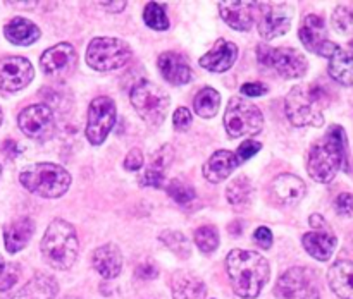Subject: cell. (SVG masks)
<instances>
[{"instance_id":"cell-3","label":"cell","mask_w":353,"mask_h":299,"mask_svg":"<svg viewBox=\"0 0 353 299\" xmlns=\"http://www.w3.org/2000/svg\"><path fill=\"white\" fill-rule=\"evenodd\" d=\"M326 86L300 85L293 86L286 95L285 110L290 122L296 127H321L324 124V109L330 105Z\"/></svg>"},{"instance_id":"cell-14","label":"cell","mask_w":353,"mask_h":299,"mask_svg":"<svg viewBox=\"0 0 353 299\" xmlns=\"http://www.w3.org/2000/svg\"><path fill=\"white\" fill-rule=\"evenodd\" d=\"M34 69L26 57L7 55L0 58V89L16 93L26 88L33 81Z\"/></svg>"},{"instance_id":"cell-33","label":"cell","mask_w":353,"mask_h":299,"mask_svg":"<svg viewBox=\"0 0 353 299\" xmlns=\"http://www.w3.org/2000/svg\"><path fill=\"white\" fill-rule=\"evenodd\" d=\"M159 239H161L162 244H165L171 253H174L176 256L181 258V260H186L192 254V244H190L188 237L185 236L179 230H172V229H165L159 234Z\"/></svg>"},{"instance_id":"cell-27","label":"cell","mask_w":353,"mask_h":299,"mask_svg":"<svg viewBox=\"0 0 353 299\" xmlns=\"http://www.w3.org/2000/svg\"><path fill=\"white\" fill-rule=\"evenodd\" d=\"M327 282L338 298L353 299V261H336L327 272Z\"/></svg>"},{"instance_id":"cell-38","label":"cell","mask_w":353,"mask_h":299,"mask_svg":"<svg viewBox=\"0 0 353 299\" xmlns=\"http://www.w3.org/2000/svg\"><path fill=\"white\" fill-rule=\"evenodd\" d=\"M19 265L16 263H10L6 265L3 272L0 274V292H6L9 289H12L16 285V282L19 280Z\"/></svg>"},{"instance_id":"cell-49","label":"cell","mask_w":353,"mask_h":299,"mask_svg":"<svg viewBox=\"0 0 353 299\" xmlns=\"http://www.w3.org/2000/svg\"><path fill=\"white\" fill-rule=\"evenodd\" d=\"M228 230H230L231 234H234V236H238V234L241 232V222H240V220H236V222L231 223L230 229H228Z\"/></svg>"},{"instance_id":"cell-42","label":"cell","mask_w":353,"mask_h":299,"mask_svg":"<svg viewBox=\"0 0 353 299\" xmlns=\"http://www.w3.org/2000/svg\"><path fill=\"white\" fill-rule=\"evenodd\" d=\"M334 208L340 215H352L353 213V195L352 192H341L334 199Z\"/></svg>"},{"instance_id":"cell-21","label":"cell","mask_w":353,"mask_h":299,"mask_svg":"<svg viewBox=\"0 0 353 299\" xmlns=\"http://www.w3.org/2000/svg\"><path fill=\"white\" fill-rule=\"evenodd\" d=\"M172 299H205L207 285L193 272L179 270L171 280Z\"/></svg>"},{"instance_id":"cell-35","label":"cell","mask_w":353,"mask_h":299,"mask_svg":"<svg viewBox=\"0 0 353 299\" xmlns=\"http://www.w3.org/2000/svg\"><path fill=\"white\" fill-rule=\"evenodd\" d=\"M143 19L148 27L155 31H165L169 27V17L165 9L157 2H148L143 9Z\"/></svg>"},{"instance_id":"cell-19","label":"cell","mask_w":353,"mask_h":299,"mask_svg":"<svg viewBox=\"0 0 353 299\" xmlns=\"http://www.w3.org/2000/svg\"><path fill=\"white\" fill-rule=\"evenodd\" d=\"M238 58V47L224 38L217 40L214 47L200 57V65L210 72H226L234 65Z\"/></svg>"},{"instance_id":"cell-32","label":"cell","mask_w":353,"mask_h":299,"mask_svg":"<svg viewBox=\"0 0 353 299\" xmlns=\"http://www.w3.org/2000/svg\"><path fill=\"white\" fill-rule=\"evenodd\" d=\"M252 196H254V186H252L250 179L245 177V175L233 179V181L228 184L226 198L228 201H230V205H233L234 208L248 206V203L252 201Z\"/></svg>"},{"instance_id":"cell-39","label":"cell","mask_w":353,"mask_h":299,"mask_svg":"<svg viewBox=\"0 0 353 299\" xmlns=\"http://www.w3.org/2000/svg\"><path fill=\"white\" fill-rule=\"evenodd\" d=\"M261 150H262V143H259V141H254V140H248L238 146V150L234 151V155H236V158L240 160V164H243V162L250 160V158L254 157V155H257Z\"/></svg>"},{"instance_id":"cell-30","label":"cell","mask_w":353,"mask_h":299,"mask_svg":"<svg viewBox=\"0 0 353 299\" xmlns=\"http://www.w3.org/2000/svg\"><path fill=\"white\" fill-rule=\"evenodd\" d=\"M330 76L336 82L343 86H353V52L338 48L330 57V65H327Z\"/></svg>"},{"instance_id":"cell-2","label":"cell","mask_w":353,"mask_h":299,"mask_svg":"<svg viewBox=\"0 0 353 299\" xmlns=\"http://www.w3.org/2000/svg\"><path fill=\"white\" fill-rule=\"evenodd\" d=\"M226 272L233 291L245 299L257 298L271 275L269 261L261 253L250 250L230 251L226 256Z\"/></svg>"},{"instance_id":"cell-44","label":"cell","mask_w":353,"mask_h":299,"mask_svg":"<svg viewBox=\"0 0 353 299\" xmlns=\"http://www.w3.org/2000/svg\"><path fill=\"white\" fill-rule=\"evenodd\" d=\"M268 91H269L268 85H264V82H259V81L245 82V85L241 86V93H243L245 96H252V98H257V96L265 95Z\"/></svg>"},{"instance_id":"cell-4","label":"cell","mask_w":353,"mask_h":299,"mask_svg":"<svg viewBox=\"0 0 353 299\" xmlns=\"http://www.w3.org/2000/svg\"><path fill=\"white\" fill-rule=\"evenodd\" d=\"M79 241L76 229L64 219H54L41 239V254L55 270H68L78 258Z\"/></svg>"},{"instance_id":"cell-51","label":"cell","mask_w":353,"mask_h":299,"mask_svg":"<svg viewBox=\"0 0 353 299\" xmlns=\"http://www.w3.org/2000/svg\"><path fill=\"white\" fill-rule=\"evenodd\" d=\"M64 299H81V298H76V296H68V298H64Z\"/></svg>"},{"instance_id":"cell-45","label":"cell","mask_w":353,"mask_h":299,"mask_svg":"<svg viewBox=\"0 0 353 299\" xmlns=\"http://www.w3.org/2000/svg\"><path fill=\"white\" fill-rule=\"evenodd\" d=\"M134 275H137V278H140V280H154L159 275V270L155 265L141 263L138 265V268L134 270Z\"/></svg>"},{"instance_id":"cell-40","label":"cell","mask_w":353,"mask_h":299,"mask_svg":"<svg viewBox=\"0 0 353 299\" xmlns=\"http://www.w3.org/2000/svg\"><path fill=\"white\" fill-rule=\"evenodd\" d=\"M192 122L193 115L186 107H179L174 112V115H172V124H174L176 131H179V133H185V131L192 126Z\"/></svg>"},{"instance_id":"cell-47","label":"cell","mask_w":353,"mask_h":299,"mask_svg":"<svg viewBox=\"0 0 353 299\" xmlns=\"http://www.w3.org/2000/svg\"><path fill=\"white\" fill-rule=\"evenodd\" d=\"M309 223H310V227H312V230L331 229V227L327 225L326 220H324V217L319 215V213H314V215H310L309 217Z\"/></svg>"},{"instance_id":"cell-6","label":"cell","mask_w":353,"mask_h":299,"mask_svg":"<svg viewBox=\"0 0 353 299\" xmlns=\"http://www.w3.org/2000/svg\"><path fill=\"white\" fill-rule=\"evenodd\" d=\"M131 58H133V50L121 38H93L86 48V62L90 67L99 72L117 71L130 64Z\"/></svg>"},{"instance_id":"cell-7","label":"cell","mask_w":353,"mask_h":299,"mask_svg":"<svg viewBox=\"0 0 353 299\" xmlns=\"http://www.w3.org/2000/svg\"><path fill=\"white\" fill-rule=\"evenodd\" d=\"M130 100L140 119L145 120L148 126H161L171 105L168 93L150 81H141L134 85L130 93Z\"/></svg>"},{"instance_id":"cell-43","label":"cell","mask_w":353,"mask_h":299,"mask_svg":"<svg viewBox=\"0 0 353 299\" xmlns=\"http://www.w3.org/2000/svg\"><path fill=\"white\" fill-rule=\"evenodd\" d=\"M254 241L262 250H269L272 246V232L269 227H259L254 232Z\"/></svg>"},{"instance_id":"cell-11","label":"cell","mask_w":353,"mask_h":299,"mask_svg":"<svg viewBox=\"0 0 353 299\" xmlns=\"http://www.w3.org/2000/svg\"><path fill=\"white\" fill-rule=\"evenodd\" d=\"M117 112L116 103L109 96H97L88 107V119H86V137L92 144L99 146L112 131L116 124Z\"/></svg>"},{"instance_id":"cell-16","label":"cell","mask_w":353,"mask_h":299,"mask_svg":"<svg viewBox=\"0 0 353 299\" xmlns=\"http://www.w3.org/2000/svg\"><path fill=\"white\" fill-rule=\"evenodd\" d=\"M307 186L293 174H279L271 182V196L278 205L295 206L305 198Z\"/></svg>"},{"instance_id":"cell-34","label":"cell","mask_w":353,"mask_h":299,"mask_svg":"<svg viewBox=\"0 0 353 299\" xmlns=\"http://www.w3.org/2000/svg\"><path fill=\"white\" fill-rule=\"evenodd\" d=\"M193 241L202 253L210 254L219 246V230L214 225H200L193 234Z\"/></svg>"},{"instance_id":"cell-18","label":"cell","mask_w":353,"mask_h":299,"mask_svg":"<svg viewBox=\"0 0 353 299\" xmlns=\"http://www.w3.org/2000/svg\"><path fill=\"white\" fill-rule=\"evenodd\" d=\"M157 65L165 81L174 86L188 85L193 79L192 65L188 64L185 55H181L179 52H164V54H161Z\"/></svg>"},{"instance_id":"cell-15","label":"cell","mask_w":353,"mask_h":299,"mask_svg":"<svg viewBox=\"0 0 353 299\" xmlns=\"http://www.w3.org/2000/svg\"><path fill=\"white\" fill-rule=\"evenodd\" d=\"M76 64H78L76 48L65 41L47 48L40 57L41 69L45 74L52 76V78H65L74 71Z\"/></svg>"},{"instance_id":"cell-17","label":"cell","mask_w":353,"mask_h":299,"mask_svg":"<svg viewBox=\"0 0 353 299\" xmlns=\"http://www.w3.org/2000/svg\"><path fill=\"white\" fill-rule=\"evenodd\" d=\"M219 14L224 23L236 31H248L257 21L259 3L219 2Z\"/></svg>"},{"instance_id":"cell-5","label":"cell","mask_w":353,"mask_h":299,"mask_svg":"<svg viewBox=\"0 0 353 299\" xmlns=\"http://www.w3.org/2000/svg\"><path fill=\"white\" fill-rule=\"evenodd\" d=\"M19 182L24 189L40 198L55 199L68 192L71 186V174L61 165L43 162L24 168L19 174Z\"/></svg>"},{"instance_id":"cell-25","label":"cell","mask_w":353,"mask_h":299,"mask_svg":"<svg viewBox=\"0 0 353 299\" xmlns=\"http://www.w3.org/2000/svg\"><path fill=\"white\" fill-rule=\"evenodd\" d=\"M172 157H174V151L168 144L162 146L159 151H155L152 155L150 165L140 177V184L145 186V188H162V186H165V168L171 164Z\"/></svg>"},{"instance_id":"cell-10","label":"cell","mask_w":353,"mask_h":299,"mask_svg":"<svg viewBox=\"0 0 353 299\" xmlns=\"http://www.w3.org/2000/svg\"><path fill=\"white\" fill-rule=\"evenodd\" d=\"M257 57L262 64L272 67L285 79L302 78L309 71V62H307L305 55L295 48H272L269 45H259Z\"/></svg>"},{"instance_id":"cell-46","label":"cell","mask_w":353,"mask_h":299,"mask_svg":"<svg viewBox=\"0 0 353 299\" xmlns=\"http://www.w3.org/2000/svg\"><path fill=\"white\" fill-rule=\"evenodd\" d=\"M2 151L7 158H16L19 155V146L14 140H6L2 144Z\"/></svg>"},{"instance_id":"cell-12","label":"cell","mask_w":353,"mask_h":299,"mask_svg":"<svg viewBox=\"0 0 353 299\" xmlns=\"http://www.w3.org/2000/svg\"><path fill=\"white\" fill-rule=\"evenodd\" d=\"M293 9L288 3H259L257 30L264 40L283 36L292 26Z\"/></svg>"},{"instance_id":"cell-22","label":"cell","mask_w":353,"mask_h":299,"mask_svg":"<svg viewBox=\"0 0 353 299\" xmlns=\"http://www.w3.org/2000/svg\"><path fill=\"white\" fill-rule=\"evenodd\" d=\"M93 268L102 275L103 278L110 280V278H116L117 275L123 270V254H121V250L116 246V244H103V246H99L95 251H93L92 256Z\"/></svg>"},{"instance_id":"cell-50","label":"cell","mask_w":353,"mask_h":299,"mask_svg":"<svg viewBox=\"0 0 353 299\" xmlns=\"http://www.w3.org/2000/svg\"><path fill=\"white\" fill-rule=\"evenodd\" d=\"M3 268H6V261H3V258L0 256V274L3 272Z\"/></svg>"},{"instance_id":"cell-13","label":"cell","mask_w":353,"mask_h":299,"mask_svg":"<svg viewBox=\"0 0 353 299\" xmlns=\"http://www.w3.org/2000/svg\"><path fill=\"white\" fill-rule=\"evenodd\" d=\"M19 129L33 140H45L52 134L55 126L54 109L47 103H34L21 110L17 117Z\"/></svg>"},{"instance_id":"cell-48","label":"cell","mask_w":353,"mask_h":299,"mask_svg":"<svg viewBox=\"0 0 353 299\" xmlns=\"http://www.w3.org/2000/svg\"><path fill=\"white\" fill-rule=\"evenodd\" d=\"M102 7L109 12H121L126 7V2H102Z\"/></svg>"},{"instance_id":"cell-53","label":"cell","mask_w":353,"mask_h":299,"mask_svg":"<svg viewBox=\"0 0 353 299\" xmlns=\"http://www.w3.org/2000/svg\"><path fill=\"white\" fill-rule=\"evenodd\" d=\"M0 175H2V167H0Z\"/></svg>"},{"instance_id":"cell-36","label":"cell","mask_w":353,"mask_h":299,"mask_svg":"<svg viewBox=\"0 0 353 299\" xmlns=\"http://www.w3.org/2000/svg\"><path fill=\"white\" fill-rule=\"evenodd\" d=\"M165 191H168L169 198H172V201H176L178 205H186V203L193 201L196 198V192L193 189V186L181 181V179H172V181H169L165 184Z\"/></svg>"},{"instance_id":"cell-9","label":"cell","mask_w":353,"mask_h":299,"mask_svg":"<svg viewBox=\"0 0 353 299\" xmlns=\"http://www.w3.org/2000/svg\"><path fill=\"white\" fill-rule=\"evenodd\" d=\"M278 299H321V285L316 272L307 267H293L274 285Z\"/></svg>"},{"instance_id":"cell-52","label":"cell","mask_w":353,"mask_h":299,"mask_svg":"<svg viewBox=\"0 0 353 299\" xmlns=\"http://www.w3.org/2000/svg\"><path fill=\"white\" fill-rule=\"evenodd\" d=\"M2 120H3V113H2V109H0V124H2Z\"/></svg>"},{"instance_id":"cell-37","label":"cell","mask_w":353,"mask_h":299,"mask_svg":"<svg viewBox=\"0 0 353 299\" xmlns=\"http://www.w3.org/2000/svg\"><path fill=\"white\" fill-rule=\"evenodd\" d=\"M333 27L341 34H353V3H340L333 12Z\"/></svg>"},{"instance_id":"cell-31","label":"cell","mask_w":353,"mask_h":299,"mask_svg":"<svg viewBox=\"0 0 353 299\" xmlns=\"http://www.w3.org/2000/svg\"><path fill=\"white\" fill-rule=\"evenodd\" d=\"M221 107V95L217 93V89L205 86L203 89H200L199 93L193 98V109H195L196 115H200L202 119H212L217 115Z\"/></svg>"},{"instance_id":"cell-20","label":"cell","mask_w":353,"mask_h":299,"mask_svg":"<svg viewBox=\"0 0 353 299\" xmlns=\"http://www.w3.org/2000/svg\"><path fill=\"white\" fill-rule=\"evenodd\" d=\"M238 165H240V160L236 158L234 151H214V153L207 158L205 164H203V177L209 182H212V184H217V182L230 177V175L236 170Z\"/></svg>"},{"instance_id":"cell-8","label":"cell","mask_w":353,"mask_h":299,"mask_svg":"<svg viewBox=\"0 0 353 299\" xmlns=\"http://www.w3.org/2000/svg\"><path fill=\"white\" fill-rule=\"evenodd\" d=\"M224 127L228 136L236 140L243 136H255L264 127V115L255 103L233 96L224 112Z\"/></svg>"},{"instance_id":"cell-24","label":"cell","mask_w":353,"mask_h":299,"mask_svg":"<svg viewBox=\"0 0 353 299\" xmlns=\"http://www.w3.org/2000/svg\"><path fill=\"white\" fill-rule=\"evenodd\" d=\"M34 234V222L30 217H21L3 227V243L9 253L24 250Z\"/></svg>"},{"instance_id":"cell-26","label":"cell","mask_w":353,"mask_h":299,"mask_svg":"<svg viewBox=\"0 0 353 299\" xmlns=\"http://www.w3.org/2000/svg\"><path fill=\"white\" fill-rule=\"evenodd\" d=\"M299 38L307 50L317 54L321 45L327 40V27L326 21L319 14H309L303 17L299 30Z\"/></svg>"},{"instance_id":"cell-29","label":"cell","mask_w":353,"mask_h":299,"mask_svg":"<svg viewBox=\"0 0 353 299\" xmlns=\"http://www.w3.org/2000/svg\"><path fill=\"white\" fill-rule=\"evenodd\" d=\"M59 285L54 277L47 274H37L24 284L14 299H55Z\"/></svg>"},{"instance_id":"cell-23","label":"cell","mask_w":353,"mask_h":299,"mask_svg":"<svg viewBox=\"0 0 353 299\" xmlns=\"http://www.w3.org/2000/svg\"><path fill=\"white\" fill-rule=\"evenodd\" d=\"M302 244L310 256L319 261H327L333 256L338 239L331 229L310 230L302 236Z\"/></svg>"},{"instance_id":"cell-41","label":"cell","mask_w":353,"mask_h":299,"mask_svg":"<svg viewBox=\"0 0 353 299\" xmlns=\"http://www.w3.org/2000/svg\"><path fill=\"white\" fill-rule=\"evenodd\" d=\"M143 162H145V158H143V153H141L140 148H133V150L128 151V155L124 157L123 165L128 172H137L143 167Z\"/></svg>"},{"instance_id":"cell-28","label":"cell","mask_w":353,"mask_h":299,"mask_svg":"<svg viewBox=\"0 0 353 299\" xmlns=\"http://www.w3.org/2000/svg\"><path fill=\"white\" fill-rule=\"evenodd\" d=\"M3 34L12 45L28 47L40 38V27L26 17H12L3 26Z\"/></svg>"},{"instance_id":"cell-1","label":"cell","mask_w":353,"mask_h":299,"mask_svg":"<svg viewBox=\"0 0 353 299\" xmlns=\"http://www.w3.org/2000/svg\"><path fill=\"white\" fill-rule=\"evenodd\" d=\"M348 137L341 126H331L323 140L316 141L307 155V172L314 181L327 184L341 168L348 172L350 165Z\"/></svg>"}]
</instances>
